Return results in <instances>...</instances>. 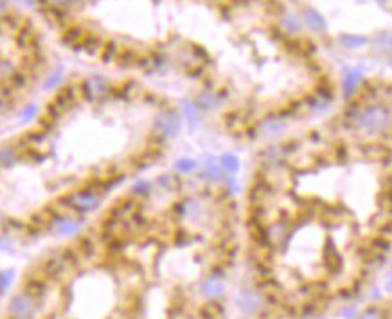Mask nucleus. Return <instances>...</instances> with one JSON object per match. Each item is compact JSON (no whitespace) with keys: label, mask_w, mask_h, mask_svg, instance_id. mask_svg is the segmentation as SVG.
<instances>
[{"label":"nucleus","mask_w":392,"mask_h":319,"mask_svg":"<svg viewBox=\"0 0 392 319\" xmlns=\"http://www.w3.org/2000/svg\"><path fill=\"white\" fill-rule=\"evenodd\" d=\"M184 111L157 84L83 72L52 86L0 138V237L56 239L124 188L168 167Z\"/></svg>","instance_id":"20e7f679"},{"label":"nucleus","mask_w":392,"mask_h":319,"mask_svg":"<svg viewBox=\"0 0 392 319\" xmlns=\"http://www.w3.org/2000/svg\"><path fill=\"white\" fill-rule=\"evenodd\" d=\"M61 47L104 72L173 79L214 137L254 149L342 94L281 0H36Z\"/></svg>","instance_id":"f03ea898"},{"label":"nucleus","mask_w":392,"mask_h":319,"mask_svg":"<svg viewBox=\"0 0 392 319\" xmlns=\"http://www.w3.org/2000/svg\"><path fill=\"white\" fill-rule=\"evenodd\" d=\"M5 287V282H4V275H0V294H2V290Z\"/></svg>","instance_id":"423d86ee"},{"label":"nucleus","mask_w":392,"mask_h":319,"mask_svg":"<svg viewBox=\"0 0 392 319\" xmlns=\"http://www.w3.org/2000/svg\"><path fill=\"white\" fill-rule=\"evenodd\" d=\"M239 260L238 190L164 167L52 239L2 319H225Z\"/></svg>","instance_id":"7ed1b4c3"},{"label":"nucleus","mask_w":392,"mask_h":319,"mask_svg":"<svg viewBox=\"0 0 392 319\" xmlns=\"http://www.w3.org/2000/svg\"><path fill=\"white\" fill-rule=\"evenodd\" d=\"M49 69V47L38 22L11 0H0V120L33 106Z\"/></svg>","instance_id":"39448f33"},{"label":"nucleus","mask_w":392,"mask_h":319,"mask_svg":"<svg viewBox=\"0 0 392 319\" xmlns=\"http://www.w3.org/2000/svg\"><path fill=\"white\" fill-rule=\"evenodd\" d=\"M241 260L264 314H320L392 256V74L356 77L326 109L250 149Z\"/></svg>","instance_id":"f257e3e1"}]
</instances>
